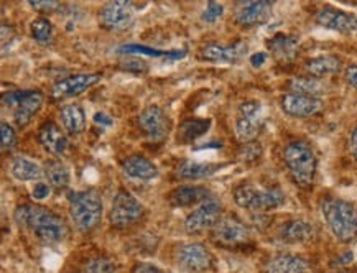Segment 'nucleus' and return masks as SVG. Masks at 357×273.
<instances>
[{
	"instance_id": "1",
	"label": "nucleus",
	"mask_w": 357,
	"mask_h": 273,
	"mask_svg": "<svg viewBox=\"0 0 357 273\" xmlns=\"http://www.w3.org/2000/svg\"><path fill=\"white\" fill-rule=\"evenodd\" d=\"M13 219L22 229L29 231L43 244H58L68 235L66 221L52 209L38 206V204L17 206Z\"/></svg>"
},
{
	"instance_id": "2",
	"label": "nucleus",
	"mask_w": 357,
	"mask_h": 273,
	"mask_svg": "<svg viewBox=\"0 0 357 273\" xmlns=\"http://www.w3.org/2000/svg\"><path fill=\"white\" fill-rule=\"evenodd\" d=\"M324 221L340 242L349 244L357 239V208L341 198L326 196L321 201Z\"/></svg>"
},
{
	"instance_id": "3",
	"label": "nucleus",
	"mask_w": 357,
	"mask_h": 273,
	"mask_svg": "<svg viewBox=\"0 0 357 273\" xmlns=\"http://www.w3.org/2000/svg\"><path fill=\"white\" fill-rule=\"evenodd\" d=\"M283 162L288 173H290L293 183L300 188H310L317 176L318 160L314 150L310 143L303 140H293L283 148Z\"/></svg>"
},
{
	"instance_id": "4",
	"label": "nucleus",
	"mask_w": 357,
	"mask_h": 273,
	"mask_svg": "<svg viewBox=\"0 0 357 273\" xmlns=\"http://www.w3.org/2000/svg\"><path fill=\"white\" fill-rule=\"evenodd\" d=\"M68 204H70L73 224L79 232L98 229V226L102 222L104 204L98 191H71L68 194Z\"/></svg>"
},
{
	"instance_id": "5",
	"label": "nucleus",
	"mask_w": 357,
	"mask_h": 273,
	"mask_svg": "<svg viewBox=\"0 0 357 273\" xmlns=\"http://www.w3.org/2000/svg\"><path fill=\"white\" fill-rule=\"evenodd\" d=\"M234 201L239 208L252 212H265L280 208L285 203V194L280 188L260 189L252 183H242L234 189Z\"/></svg>"
},
{
	"instance_id": "6",
	"label": "nucleus",
	"mask_w": 357,
	"mask_h": 273,
	"mask_svg": "<svg viewBox=\"0 0 357 273\" xmlns=\"http://www.w3.org/2000/svg\"><path fill=\"white\" fill-rule=\"evenodd\" d=\"M45 95L38 89L8 91L2 95V106L10 112L17 127H25L30 124L36 114L43 106Z\"/></svg>"
},
{
	"instance_id": "7",
	"label": "nucleus",
	"mask_w": 357,
	"mask_h": 273,
	"mask_svg": "<svg viewBox=\"0 0 357 273\" xmlns=\"http://www.w3.org/2000/svg\"><path fill=\"white\" fill-rule=\"evenodd\" d=\"M145 214V208L134 194L129 191L121 189L112 199L111 211H109V221L116 229H127L139 222Z\"/></svg>"
},
{
	"instance_id": "8",
	"label": "nucleus",
	"mask_w": 357,
	"mask_h": 273,
	"mask_svg": "<svg viewBox=\"0 0 357 273\" xmlns=\"http://www.w3.org/2000/svg\"><path fill=\"white\" fill-rule=\"evenodd\" d=\"M264 125V107L259 101L241 104L236 120V134L241 142L249 143L257 139Z\"/></svg>"
},
{
	"instance_id": "9",
	"label": "nucleus",
	"mask_w": 357,
	"mask_h": 273,
	"mask_svg": "<svg viewBox=\"0 0 357 273\" xmlns=\"http://www.w3.org/2000/svg\"><path fill=\"white\" fill-rule=\"evenodd\" d=\"M211 237L219 247L239 249L250 240V231L234 216H226L213 227Z\"/></svg>"
},
{
	"instance_id": "10",
	"label": "nucleus",
	"mask_w": 357,
	"mask_h": 273,
	"mask_svg": "<svg viewBox=\"0 0 357 273\" xmlns=\"http://www.w3.org/2000/svg\"><path fill=\"white\" fill-rule=\"evenodd\" d=\"M222 219V204L216 198L206 199L193 212L188 214L185 221V231L190 235L201 234L204 231H213V227Z\"/></svg>"
},
{
	"instance_id": "11",
	"label": "nucleus",
	"mask_w": 357,
	"mask_h": 273,
	"mask_svg": "<svg viewBox=\"0 0 357 273\" xmlns=\"http://www.w3.org/2000/svg\"><path fill=\"white\" fill-rule=\"evenodd\" d=\"M176 262L180 263L183 270L201 273L213 267L214 257L206 245L199 242H188L181 244L176 249Z\"/></svg>"
},
{
	"instance_id": "12",
	"label": "nucleus",
	"mask_w": 357,
	"mask_h": 273,
	"mask_svg": "<svg viewBox=\"0 0 357 273\" xmlns=\"http://www.w3.org/2000/svg\"><path fill=\"white\" fill-rule=\"evenodd\" d=\"M139 127L145 136L153 142L167 139L172 129V120L160 106H149L139 114Z\"/></svg>"
},
{
	"instance_id": "13",
	"label": "nucleus",
	"mask_w": 357,
	"mask_h": 273,
	"mask_svg": "<svg viewBox=\"0 0 357 273\" xmlns=\"http://www.w3.org/2000/svg\"><path fill=\"white\" fill-rule=\"evenodd\" d=\"M99 72H82V75H73L56 81L52 88V98L54 101L75 98L93 88L100 81Z\"/></svg>"
},
{
	"instance_id": "14",
	"label": "nucleus",
	"mask_w": 357,
	"mask_h": 273,
	"mask_svg": "<svg viewBox=\"0 0 357 273\" xmlns=\"http://www.w3.org/2000/svg\"><path fill=\"white\" fill-rule=\"evenodd\" d=\"M272 12L273 2H270V0L239 2L234 7V22L244 29H250V26L264 25L272 17Z\"/></svg>"
},
{
	"instance_id": "15",
	"label": "nucleus",
	"mask_w": 357,
	"mask_h": 273,
	"mask_svg": "<svg viewBox=\"0 0 357 273\" xmlns=\"http://www.w3.org/2000/svg\"><path fill=\"white\" fill-rule=\"evenodd\" d=\"M132 20H134V6L126 0L107 2L99 10V24L106 30H126L132 24Z\"/></svg>"
},
{
	"instance_id": "16",
	"label": "nucleus",
	"mask_w": 357,
	"mask_h": 273,
	"mask_svg": "<svg viewBox=\"0 0 357 273\" xmlns=\"http://www.w3.org/2000/svg\"><path fill=\"white\" fill-rule=\"evenodd\" d=\"M317 24L328 30L340 33H354L357 31V17L354 13L344 12L336 7H323L317 12Z\"/></svg>"
},
{
	"instance_id": "17",
	"label": "nucleus",
	"mask_w": 357,
	"mask_h": 273,
	"mask_svg": "<svg viewBox=\"0 0 357 273\" xmlns=\"http://www.w3.org/2000/svg\"><path fill=\"white\" fill-rule=\"evenodd\" d=\"M324 102L321 98H311L303 94H285L282 98L283 112L291 117H311L323 111Z\"/></svg>"
},
{
	"instance_id": "18",
	"label": "nucleus",
	"mask_w": 357,
	"mask_h": 273,
	"mask_svg": "<svg viewBox=\"0 0 357 273\" xmlns=\"http://www.w3.org/2000/svg\"><path fill=\"white\" fill-rule=\"evenodd\" d=\"M38 142L45 148V152L53 155V157H63L70 147V140H68L65 130L53 120L45 122L40 127Z\"/></svg>"
},
{
	"instance_id": "19",
	"label": "nucleus",
	"mask_w": 357,
	"mask_h": 273,
	"mask_svg": "<svg viewBox=\"0 0 357 273\" xmlns=\"http://www.w3.org/2000/svg\"><path fill=\"white\" fill-rule=\"evenodd\" d=\"M247 53V45L237 42L234 45H219L209 43L199 49V58L209 63H236L244 58Z\"/></svg>"
},
{
	"instance_id": "20",
	"label": "nucleus",
	"mask_w": 357,
	"mask_h": 273,
	"mask_svg": "<svg viewBox=\"0 0 357 273\" xmlns=\"http://www.w3.org/2000/svg\"><path fill=\"white\" fill-rule=\"evenodd\" d=\"M211 198V193H209L208 188L204 186H195V185H183L178 186L168 194V203L172 204L173 208H190L195 206V204L204 203L206 199Z\"/></svg>"
},
{
	"instance_id": "21",
	"label": "nucleus",
	"mask_w": 357,
	"mask_h": 273,
	"mask_svg": "<svg viewBox=\"0 0 357 273\" xmlns=\"http://www.w3.org/2000/svg\"><path fill=\"white\" fill-rule=\"evenodd\" d=\"M122 171L132 180L150 181L158 176V168L144 155H130L122 162Z\"/></svg>"
},
{
	"instance_id": "22",
	"label": "nucleus",
	"mask_w": 357,
	"mask_h": 273,
	"mask_svg": "<svg viewBox=\"0 0 357 273\" xmlns=\"http://www.w3.org/2000/svg\"><path fill=\"white\" fill-rule=\"evenodd\" d=\"M264 273H311V263L300 256L280 254L265 263Z\"/></svg>"
},
{
	"instance_id": "23",
	"label": "nucleus",
	"mask_w": 357,
	"mask_h": 273,
	"mask_svg": "<svg viewBox=\"0 0 357 273\" xmlns=\"http://www.w3.org/2000/svg\"><path fill=\"white\" fill-rule=\"evenodd\" d=\"M318 229L313 222L305 219H293L288 221L282 226L280 235L285 242L298 244V242H310L317 237Z\"/></svg>"
},
{
	"instance_id": "24",
	"label": "nucleus",
	"mask_w": 357,
	"mask_h": 273,
	"mask_svg": "<svg viewBox=\"0 0 357 273\" xmlns=\"http://www.w3.org/2000/svg\"><path fill=\"white\" fill-rule=\"evenodd\" d=\"M267 45H268L270 53H272L278 61L288 63L295 60L296 54H298L300 40L293 35L277 33L273 38L268 40Z\"/></svg>"
},
{
	"instance_id": "25",
	"label": "nucleus",
	"mask_w": 357,
	"mask_h": 273,
	"mask_svg": "<svg viewBox=\"0 0 357 273\" xmlns=\"http://www.w3.org/2000/svg\"><path fill=\"white\" fill-rule=\"evenodd\" d=\"M221 165L218 163H199V162H191L185 160L180 166L176 168V178L188 180V181H196V180H204L213 176L214 173L221 170Z\"/></svg>"
},
{
	"instance_id": "26",
	"label": "nucleus",
	"mask_w": 357,
	"mask_h": 273,
	"mask_svg": "<svg viewBox=\"0 0 357 273\" xmlns=\"http://www.w3.org/2000/svg\"><path fill=\"white\" fill-rule=\"evenodd\" d=\"M63 129L70 135H79L86 129V114L79 104H68L59 111Z\"/></svg>"
},
{
	"instance_id": "27",
	"label": "nucleus",
	"mask_w": 357,
	"mask_h": 273,
	"mask_svg": "<svg viewBox=\"0 0 357 273\" xmlns=\"http://www.w3.org/2000/svg\"><path fill=\"white\" fill-rule=\"evenodd\" d=\"M342 63L337 56H331V54H326V56H318L313 58V60H308L305 63V70L310 72L311 77H328L336 75L337 71H341Z\"/></svg>"
},
{
	"instance_id": "28",
	"label": "nucleus",
	"mask_w": 357,
	"mask_h": 273,
	"mask_svg": "<svg viewBox=\"0 0 357 273\" xmlns=\"http://www.w3.org/2000/svg\"><path fill=\"white\" fill-rule=\"evenodd\" d=\"M211 129V120L209 119H186L178 127V142L180 143H193L199 136Z\"/></svg>"
},
{
	"instance_id": "29",
	"label": "nucleus",
	"mask_w": 357,
	"mask_h": 273,
	"mask_svg": "<svg viewBox=\"0 0 357 273\" xmlns=\"http://www.w3.org/2000/svg\"><path fill=\"white\" fill-rule=\"evenodd\" d=\"M12 175L15 176L18 181H38L41 176L45 175V171L41 170L38 163L31 162L30 158L25 157H17L12 162Z\"/></svg>"
},
{
	"instance_id": "30",
	"label": "nucleus",
	"mask_w": 357,
	"mask_h": 273,
	"mask_svg": "<svg viewBox=\"0 0 357 273\" xmlns=\"http://www.w3.org/2000/svg\"><path fill=\"white\" fill-rule=\"evenodd\" d=\"M45 176L54 189H65L70 185V170L61 160H48L45 165Z\"/></svg>"
},
{
	"instance_id": "31",
	"label": "nucleus",
	"mask_w": 357,
	"mask_h": 273,
	"mask_svg": "<svg viewBox=\"0 0 357 273\" xmlns=\"http://www.w3.org/2000/svg\"><path fill=\"white\" fill-rule=\"evenodd\" d=\"M119 53L122 54H146V56L153 58H170V60H181L185 58L186 52L181 49H172V52H163V49H155L150 47H145V45H123V47L119 48Z\"/></svg>"
},
{
	"instance_id": "32",
	"label": "nucleus",
	"mask_w": 357,
	"mask_h": 273,
	"mask_svg": "<svg viewBox=\"0 0 357 273\" xmlns=\"http://www.w3.org/2000/svg\"><path fill=\"white\" fill-rule=\"evenodd\" d=\"M288 88H290L291 93L311 95V98H319L326 91L323 81L317 79V77H295V79L290 81Z\"/></svg>"
},
{
	"instance_id": "33",
	"label": "nucleus",
	"mask_w": 357,
	"mask_h": 273,
	"mask_svg": "<svg viewBox=\"0 0 357 273\" xmlns=\"http://www.w3.org/2000/svg\"><path fill=\"white\" fill-rule=\"evenodd\" d=\"M30 35L38 45H48L53 40V24L45 17L35 18L30 24Z\"/></svg>"
},
{
	"instance_id": "34",
	"label": "nucleus",
	"mask_w": 357,
	"mask_h": 273,
	"mask_svg": "<svg viewBox=\"0 0 357 273\" xmlns=\"http://www.w3.org/2000/svg\"><path fill=\"white\" fill-rule=\"evenodd\" d=\"M262 145L257 142H249L244 143L239 150V160L247 163V165H255V163L260 162L262 158Z\"/></svg>"
},
{
	"instance_id": "35",
	"label": "nucleus",
	"mask_w": 357,
	"mask_h": 273,
	"mask_svg": "<svg viewBox=\"0 0 357 273\" xmlns=\"http://www.w3.org/2000/svg\"><path fill=\"white\" fill-rule=\"evenodd\" d=\"M86 273H117L114 263L106 257H96L88 263Z\"/></svg>"
},
{
	"instance_id": "36",
	"label": "nucleus",
	"mask_w": 357,
	"mask_h": 273,
	"mask_svg": "<svg viewBox=\"0 0 357 273\" xmlns=\"http://www.w3.org/2000/svg\"><path fill=\"white\" fill-rule=\"evenodd\" d=\"M0 136H2V150H3V152H7V150H12L17 145V132L6 120L0 124Z\"/></svg>"
},
{
	"instance_id": "37",
	"label": "nucleus",
	"mask_w": 357,
	"mask_h": 273,
	"mask_svg": "<svg viewBox=\"0 0 357 273\" xmlns=\"http://www.w3.org/2000/svg\"><path fill=\"white\" fill-rule=\"evenodd\" d=\"M222 13H224V6H222V3L209 2L208 6H206L201 18H203V22H206V24H214V22H218L219 18L222 17Z\"/></svg>"
},
{
	"instance_id": "38",
	"label": "nucleus",
	"mask_w": 357,
	"mask_h": 273,
	"mask_svg": "<svg viewBox=\"0 0 357 273\" xmlns=\"http://www.w3.org/2000/svg\"><path fill=\"white\" fill-rule=\"evenodd\" d=\"M29 6L38 13H52L59 8V3L54 0H30Z\"/></svg>"
},
{
	"instance_id": "39",
	"label": "nucleus",
	"mask_w": 357,
	"mask_h": 273,
	"mask_svg": "<svg viewBox=\"0 0 357 273\" xmlns=\"http://www.w3.org/2000/svg\"><path fill=\"white\" fill-rule=\"evenodd\" d=\"M50 194H52V186L48 183H41V181H38L31 189V196H33V199H38V201L47 199Z\"/></svg>"
},
{
	"instance_id": "40",
	"label": "nucleus",
	"mask_w": 357,
	"mask_h": 273,
	"mask_svg": "<svg viewBox=\"0 0 357 273\" xmlns=\"http://www.w3.org/2000/svg\"><path fill=\"white\" fill-rule=\"evenodd\" d=\"M132 273H167L162 268L153 265V263L149 262H137L134 267H132Z\"/></svg>"
},
{
	"instance_id": "41",
	"label": "nucleus",
	"mask_w": 357,
	"mask_h": 273,
	"mask_svg": "<svg viewBox=\"0 0 357 273\" xmlns=\"http://www.w3.org/2000/svg\"><path fill=\"white\" fill-rule=\"evenodd\" d=\"M346 83L357 91V65H352L346 70Z\"/></svg>"
},
{
	"instance_id": "42",
	"label": "nucleus",
	"mask_w": 357,
	"mask_h": 273,
	"mask_svg": "<svg viewBox=\"0 0 357 273\" xmlns=\"http://www.w3.org/2000/svg\"><path fill=\"white\" fill-rule=\"evenodd\" d=\"M94 122L98 125H106V127H109V125H112V117H109L107 114H104V112H98L94 116Z\"/></svg>"
},
{
	"instance_id": "43",
	"label": "nucleus",
	"mask_w": 357,
	"mask_h": 273,
	"mask_svg": "<svg viewBox=\"0 0 357 273\" xmlns=\"http://www.w3.org/2000/svg\"><path fill=\"white\" fill-rule=\"evenodd\" d=\"M265 61H267V54L265 53H255L250 56V65L254 68H260Z\"/></svg>"
},
{
	"instance_id": "44",
	"label": "nucleus",
	"mask_w": 357,
	"mask_h": 273,
	"mask_svg": "<svg viewBox=\"0 0 357 273\" xmlns=\"http://www.w3.org/2000/svg\"><path fill=\"white\" fill-rule=\"evenodd\" d=\"M349 148H351V153L352 157L357 160V125L354 127V130H352L351 134V139H349Z\"/></svg>"
},
{
	"instance_id": "45",
	"label": "nucleus",
	"mask_w": 357,
	"mask_h": 273,
	"mask_svg": "<svg viewBox=\"0 0 357 273\" xmlns=\"http://www.w3.org/2000/svg\"><path fill=\"white\" fill-rule=\"evenodd\" d=\"M352 258H354L352 252H346L344 256L340 257V263H342V265H349V263L352 262Z\"/></svg>"
},
{
	"instance_id": "46",
	"label": "nucleus",
	"mask_w": 357,
	"mask_h": 273,
	"mask_svg": "<svg viewBox=\"0 0 357 273\" xmlns=\"http://www.w3.org/2000/svg\"><path fill=\"white\" fill-rule=\"evenodd\" d=\"M334 273H352V272H334Z\"/></svg>"
}]
</instances>
